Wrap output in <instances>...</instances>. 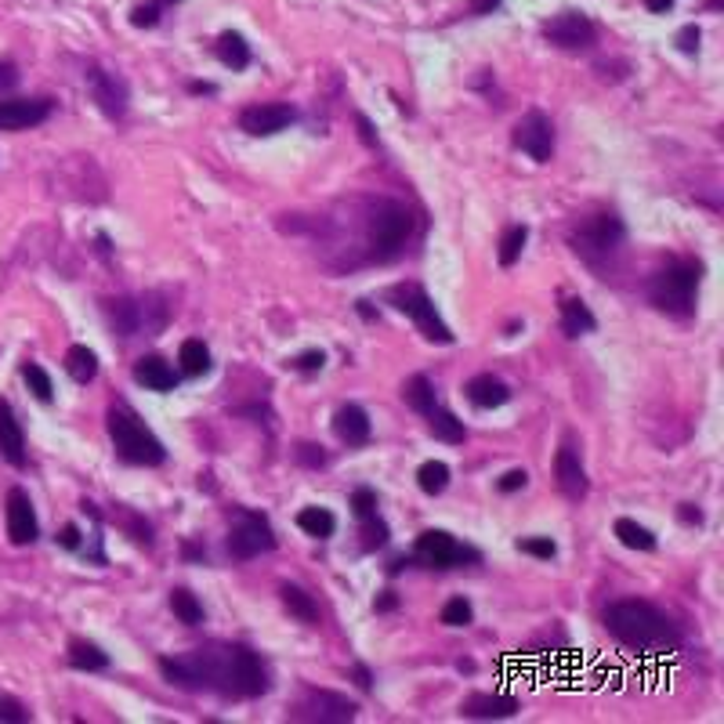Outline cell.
Instances as JSON below:
<instances>
[{
    "label": "cell",
    "mask_w": 724,
    "mask_h": 724,
    "mask_svg": "<svg viewBox=\"0 0 724 724\" xmlns=\"http://www.w3.org/2000/svg\"><path fill=\"white\" fill-rule=\"evenodd\" d=\"M160 674L181 692H218L236 699L268 692L265 663L247 645H207L189 656H163Z\"/></svg>",
    "instance_id": "cell-1"
},
{
    "label": "cell",
    "mask_w": 724,
    "mask_h": 724,
    "mask_svg": "<svg viewBox=\"0 0 724 724\" xmlns=\"http://www.w3.org/2000/svg\"><path fill=\"white\" fill-rule=\"evenodd\" d=\"M605 630L620 645L634 648V652H648V656H670L681 648V634L670 623L667 612H659L652 601H612L605 609Z\"/></svg>",
    "instance_id": "cell-2"
},
{
    "label": "cell",
    "mask_w": 724,
    "mask_h": 724,
    "mask_svg": "<svg viewBox=\"0 0 724 724\" xmlns=\"http://www.w3.org/2000/svg\"><path fill=\"white\" fill-rule=\"evenodd\" d=\"M699 283H703V261L677 258V261H670L663 272L652 276V283H648V301H652V308H659L663 315L688 319V315L696 312Z\"/></svg>",
    "instance_id": "cell-3"
},
{
    "label": "cell",
    "mask_w": 724,
    "mask_h": 724,
    "mask_svg": "<svg viewBox=\"0 0 724 724\" xmlns=\"http://www.w3.org/2000/svg\"><path fill=\"white\" fill-rule=\"evenodd\" d=\"M109 439H113V449L116 457L124 460V464H134V467H160L163 460H167V449H163V442L153 435V428L145 424L142 417L134 410H127V406H113L109 410Z\"/></svg>",
    "instance_id": "cell-4"
},
{
    "label": "cell",
    "mask_w": 724,
    "mask_h": 724,
    "mask_svg": "<svg viewBox=\"0 0 724 724\" xmlns=\"http://www.w3.org/2000/svg\"><path fill=\"white\" fill-rule=\"evenodd\" d=\"M623 236H627V225L616 214H594V218H583L576 229L569 232V247L576 258H583L587 265H598V261L612 258L616 250L623 247Z\"/></svg>",
    "instance_id": "cell-5"
},
{
    "label": "cell",
    "mask_w": 724,
    "mask_h": 724,
    "mask_svg": "<svg viewBox=\"0 0 724 724\" xmlns=\"http://www.w3.org/2000/svg\"><path fill=\"white\" fill-rule=\"evenodd\" d=\"M384 301H388L395 312L410 315L413 323L420 326V334L428 337V341L435 344H453V330H449L446 323H442L439 308H435V301L428 297V290L417 283H395L384 290Z\"/></svg>",
    "instance_id": "cell-6"
},
{
    "label": "cell",
    "mask_w": 724,
    "mask_h": 724,
    "mask_svg": "<svg viewBox=\"0 0 724 724\" xmlns=\"http://www.w3.org/2000/svg\"><path fill=\"white\" fill-rule=\"evenodd\" d=\"M413 232V214L406 203L399 200H377L370 210V243H373V258L377 261H391L406 247V239Z\"/></svg>",
    "instance_id": "cell-7"
},
{
    "label": "cell",
    "mask_w": 724,
    "mask_h": 724,
    "mask_svg": "<svg viewBox=\"0 0 724 724\" xmlns=\"http://www.w3.org/2000/svg\"><path fill=\"white\" fill-rule=\"evenodd\" d=\"M109 326L120 337L156 334L167 323V305H153V297H116L105 305Z\"/></svg>",
    "instance_id": "cell-8"
},
{
    "label": "cell",
    "mask_w": 724,
    "mask_h": 724,
    "mask_svg": "<svg viewBox=\"0 0 724 724\" xmlns=\"http://www.w3.org/2000/svg\"><path fill=\"white\" fill-rule=\"evenodd\" d=\"M229 554L236 562H250V558H258V554L272 551L276 547V533H272V525H268L265 515L258 511H239V522L229 529Z\"/></svg>",
    "instance_id": "cell-9"
},
{
    "label": "cell",
    "mask_w": 724,
    "mask_h": 724,
    "mask_svg": "<svg viewBox=\"0 0 724 724\" xmlns=\"http://www.w3.org/2000/svg\"><path fill=\"white\" fill-rule=\"evenodd\" d=\"M417 558L431 569H457V565L478 562L482 554L471 547V543H460L457 536L442 533V529H428V533L417 536Z\"/></svg>",
    "instance_id": "cell-10"
},
{
    "label": "cell",
    "mask_w": 724,
    "mask_h": 724,
    "mask_svg": "<svg viewBox=\"0 0 724 724\" xmlns=\"http://www.w3.org/2000/svg\"><path fill=\"white\" fill-rule=\"evenodd\" d=\"M543 40L558 51H587L598 40V26L583 11H562L543 22Z\"/></svg>",
    "instance_id": "cell-11"
},
{
    "label": "cell",
    "mask_w": 724,
    "mask_h": 724,
    "mask_svg": "<svg viewBox=\"0 0 724 724\" xmlns=\"http://www.w3.org/2000/svg\"><path fill=\"white\" fill-rule=\"evenodd\" d=\"M515 149H522L533 163H551L554 156V124L543 109H529L515 124Z\"/></svg>",
    "instance_id": "cell-12"
},
{
    "label": "cell",
    "mask_w": 724,
    "mask_h": 724,
    "mask_svg": "<svg viewBox=\"0 0 724 724\" xmlns=\"http://www.w3.org/2000/svg\"><path fill=\"white\" fill-rule=\"evenodd\" d=\"M87 87H91V98L98 102L109 120H120L127 113V105H131V87L120 73L113 69H102V66H87Z\"/></svg>",
    "instance_id": "cell-13"
},
{
    "label": "cell",
    "mask_w": 724,
    "mask_h": 724,
    "mask_svg": "<svg viewBox=\"0 0 724 724\" xmlns=\"http://www.w3.org/2000/svg\"><path fill=\"white\" fill-rule=\"evenodd\" d=\"M294 721H319V724H337V721H352L355 717V703H348L337 692H305V699L290 710Z\"/></svg>",
    "instance_id": "cell-14"
},
{
    "label": "cell",
    "mask_w": 724,
    "mask_h": 724,
    "mask_svg": "<svg viewBox=\"0 0 724 724\" xmlns=\"http://www.w3.org/2000/svg\"><path fill=\"white\" fill-rule=\"evenodd\" d=\"M297 120V109L286 102H261V105H247L239 113V127L254 138H272V134L286 131V127Z\"/></svg>",
    "instance_id": "cell-15"
},
{
    "label": "cell",
    "mask_w": 724,
    "mask_h": 724,
    "mask_svg": "<svg viewBox=\"0 0 724 724\" xmlns=\"http://www.w3.org/2000/svg\"><path fill=\"white\" fill-rule=\"evenodd\" d=\"M51 116L48 98H8L0 102V131H29Z\"/></svg>",
    "instance_id": "cell-16"
},
{
    "label": "cell",
    "mask_w": 724,
    "mask_h": 724,
    "mask_svg": "<svg viewBox=\"0 0 724 724\" xmlns=\"http://www.w3.org/2000/svg\"><path fill=\"white\" fill-rule=\"evenodd\" d=\"M40 525H37V511L29 504L26 489H11L8 493V540L19 543V547H29L37 543Z\"/></svg>",
    "instance_id": "cell-17"
},
{
    "label": "cell",
    "mask_w": 724,
    "mask_h": 724,
    "mask_svg": "<svg viewBox=\"0 0 724 724\" xmlns=\"http://www.w3.org/2000/svg\"><path fill=\"white\" fill-rule=\"evenodd\" d=\"M554 478H558V489H562L569 500H576V504H580L583 496H587V489H591L587 471H583L580 464V453H576L572 442H565V446L558 449V457H554Z\"/></svg>",
    "instance_id": "cell-18"
},
{
    "label": "cell",
    "mask_w": 724,
    "mask_h": 724,
    "mask_svg": "<svg viewBox=\"0 0 724 724\" xmlns=\"http://www.w3.org/2000/svg\"><path fill=\"white\" fill-rule=\"evenodd\" d=\"M334 431H337V439H341L344 446H366L370 435H373V424H370V417H366L362 406L348 402V406H341V410L334 413Z\"/></svg>",
    "instance_id": "cell-19"
},
{
    "label": "cell",
    "mask_w": 724,
    "mask_h": 724,
    "mask_svg": "<svg viewBox=\"0 0 724 724\" xmlns=\"http://www.w3.org/2000/svg\"><path fill=\"white\" fill-rule=\"evenodd\" d=\"M518 710H522V706H518V699H511V696H486V692L467 696L464 706H460V714L475 717V721H504V717H515Z\"/></svg>",
    "instance_id": "cell-20"
},
{
    "label": "cell",
    "mask_w": 724,
    "mask_h": 724,
    "mask_svg": "<svg viewBox=\"0 0 724 724\" xmlns=\"http://www.w3.org/2000/svg\"><path fill=\"white\" fill-rule=\"evenodd\" d=\"M464 395L478 410H496V406H504V402L511 399V388H507L500 377H493V373H478V377L467 381Z\"/></svg>",
    "instance_id": "cell-21"
},
{
    "label": "cell",
    "mask_w": 724,
    "mask_h": 724,
    "mask_svg": "<svg viewBox=\"0 0 724 724\" xmlns=\"http://www.w3.org/2000/svg\"><path fill=\"white\" fill-rule=\"evenodd\" d=\"M0 457L11 467H26V439H22L19 420L4 399H0Z\"/></svg>",
    "instance_id": "cell-22"
},
{
    "label": "cell",
    "mask_w": 724,
    "mask_h": 724,
    "mask_svg": "<svg viewBox=\"0 0 724 724\" xmlns=\"http://www.w3.org/2000/svg\"><path fill=\"white\" fill-rule=\"evenodd\" d=\"M134 381L142 384L145 391H174L178 388V373L160 355H145V359L134 362Z\"/></svg>",
    "instance_id": "cell-23"
},
{
    "label": "cell",
    "mask_w": 724,
    "mask_h": 724,
    "mask_svg": "<svg viewBox=\"0 0 724 724\" xmlns=\"http://www.w3.org/2000/svg\"><path fill=\"white\" fill-rule=\"evenodd\" d=\"M428 428H431V435L435 439H442V442H449V446H460V442L467 439V431H464V420L457 417V413H449V410H442L439 402L431 406L428 413Z\"/></svg>",
    "instance_id": "cell-24"
},
{
    "label": "cell",
    "mask_w": 724,
    "mask_h": 724,
    "mask_svg": "<svg viewBox=\"0 0 724 724\" xmlns=\"http://www.w3.org/2000/svg\"><path fill=\"white\" fill-rule=\"evenodd\" d=\"M562 330H565V337L594 334V330H598V319H594V312L583 305L580 297H569L562 305Z\"/></svg>",
    "instance_id": "cell-25"
},
{
    "label": "cell",
    "mask_w": 724,
    "mask_h": 724,
    "mask_svg": "<svg viewBox=\"0 0 724 724\" xmlns=\"http://www.w3.org/2000/svg\"><path fill=\"white\" fill-rule=\"evenodd\" d=\"M214 55H218L221 66H229L232 73L250 66V44L239 33H221L218 44H214Z\"/></svg>",
    "instance_id": "cell-26"
},
{
    "label": "cell",
    "mask_w": 724,
    "mask_h": 724,
    "mask_svg": "<svg viewBox=\"0 0 724 724\" xmlns=\"http://www.w3.org/2000/svg\"><path fill=\"white\" fill-rule=\"evenodd\" d=\"M279 598H283V605L290 609V616H297L305 627H315V623H319V609H315V601L308 591H301L294 583H286L283 591H279Z\"/></svg>",
    "instance_id": "cell-27"
},
{
    "label": "cell",
    "mask_w": 724,
    "mask_h": 724,
    "mask_svg": "<svg viewBox=\"0 0 724 724\" xmlns=\"http://www.w3.org/2000/svg\"><path fill=\"white\" fill-rule=\"evenodd\" d=\"M66 373L77 384H91V381H95V373H98L95 352H91L87 344H73V348L66 352Z\"/></svg>",
    "instance_id": "cell-28"
},
{
    "label": "cell",
    "mask_w": 724,
    "mask_h": 724,
    "mask_svg": "<svg viewBox=\"0 0 724 724\" xmlns=\"http://www.w3.org/2000/svg\"><path fill=\"white\" fill-rule=\"evenodd\" d=\"M69 663L77 670H87V674H98V670L109 667V656H105L98 645H91V641L77 638V641H69Z\"/></svg>",
    "instance_id": "cell-29"
},
{
    "label": "cell",
    "mask_w": 724,
    "mask_h": 724,
    "mask_svg": "<svg viewBox=\"0 0 724 724\" xmlns=\"http://www.w3.org/2000/svg\"><path fill=\"white\" fill-rule=\"evenodd\" d=\"M616 540L623 543V547H630V551H656V536L648 533L645 525H638L634 518H616Z\"/></svg>",
    "instance_id": "cell-30"
},
{
    "label": "cell",
    "mask_w": 724,
    "mask_h": 724,
    "mask_svg": "<svg viewBox=\"0 0 724 724\" xmlns=\"http://www.w3.org/2000/svg\"><path fill=\"white\" fill-rule=\"evenodd\" d=\"M297 525H301V533L315 536V540H330L337 529V518L326 511V507H305L301 515H297Z\"/></svg>",
    "instance_id": "cell-31"
},
{
    "label": "cell",
    "mask_w": 724,
    "mask_h": 724,
    "mask_svg": "<svg viewBox=\"0 0 724 724\" xmlns=\"http://www.w3.org/2000/svg\"><path fill=\"white\" fill-rule=\"evenodd\" d=\"M402 402L417 413H428L431 406H435V388H431V381L424 373H413L410 381L402 384Z\"/></svg>",
    "instance_id": "cell-32"
},
{
    "label": "cell",
    "mask_w": 724,
    "mask_h": 724,
    "mask_svg": "<svg viewBox=\"0 0 724 724\" xmlns=\"http://www.w3.org/2000/svg\"><path fill=\"white\" fill-rule=\"evenodd\" d=\"M178 362H181V373H185V377H203V373L210 370V352H207V344L196 341V337H189V341L181 344Z\"/></svg>",
    "instance_id": "cell-33"
},
{
    "label": "cell",
    "mask_w": 724,
    "mask_h": 724,
    "mask_svg": "<svg viewBox=\"0 0 724 724\" xmlns=\"http://www.w3.org/2000/svg\"><path fill=\"white\" fill-rule=\"evenodd\" d=\"M171 609H174V616H178L185 627H200L203 623V605H200V598L192 591H185V587H178V591H171Z\"/></svg>",
    "instance_id": "cell-34"
},
{
    "label": "cell",
    "mask_w": 724,
    "mask_h": 724,
    "mask_svg": "<svg viewBox=\"0 0 724 724\" xmlns=\"http://www.w3.org/2000/svg\"><path fill=\"white\" fill-rule=\"evenodd\" d=\"M525 243H529V229L525 225H511V229L504 232V239H500V250H496V258H500V265L511 268L518 265V258H522Z\"/></svg>",
    "instance_id": "cell-35"
},
{
    "label": "cell",
    "mask_w": 724,
    "mask_h": 724,
    "mask_svg": "<svg viewBox=\"0 0 724 724\" xmlns=\"http://www.w3.org/2000/svg\"><path fill=\"white\" fill-rule=\"evenodd\" d=\"M417 486L424 489L428 496H439L442 489L449 486V467L442 460H428V464H420L417 471Z\"/></svg>",
    "instance_id": "cell-36"
},
{
    "label": "cell",
    "mask_w": 724,
    "mask_h": 724,
    "mask_svg": "<svg viewBox=\"0 0 724 724\" xmlns=\"http://www.w3.org/2000/svg\"><path fill=\"white\" fill-rule=\"evenodd\" d=\"M22 381L29 384L33 399H40V402H51V399H55V384H51V377H48L44 370H40L37 362H26V366H22Z\"/></svg>",
    "instance_id": "cell-37"
},
{
    "label": "cell",
    "mask_w": 724,
    "mask_h": 724,
    "mask_svg": "<svg viewBox=\"0 0 724 724\" xmlns=\"http://www.w3.org/2000/svg\"><path fill=\"white\" fill-rule=\"evenodd\" d=\"M471 620H475L471 601L467 598H449L446 601V609H442V623H446V627H467Z\"/></svg>",
    "instance_id": "cell-38"
},
{
    "label": "cell",
    "mask_w": 724,
    "mask_h": 724,
    "mask_svg": "<svg viewBox=\"0 0 724 724\" xmlns=\"http://www.w3.org/2000/svg\"><path fill=\"white\" fill-rule=\"evenodd\" d=\"M384 543H388V525H384L377 515L362 518V551H377Z\"/></svg>",
    "instance_id": "cell-39"
},
{
    "label": "cell",
    "mask_w": 724,
    "mask_h": 724,
    "mask_svg": "<svg viewBox=\"0 0 724 724\" xmlns=\"http://www.w3.org/2000/svg\"><path fill=\"white\" fill-rule=\"evenodd\" d=\"M518 551L533 554V558H554V554H558V543H554L551 536H525V540H518Z\"/></svg>",
    "instance_id": "cell-40"
},
{
    "label": "cell",
    "mask_w": 724,
    "mask_h": 724,
    "mask_svg": "<svg viewBox=\"0 0 724 724\" xmlns=\"http://www.w3.org/2000/svg\"><path fill=\"white\" fill-rule=\"evenodd\" d=\"M348 507H352L355 518L377 515V493H373V489H366V486H359V489L352 493V500H348Z\"/></svg>",
    "instance_id": "cell-41"
},
{
    "label": "cell",
    "mask_w": 724,
    "mask_h": 724,
    "mask_svg": "<svg viewBox=\"0 0 724 724\" xmlns=\"http://www.w3.org/2000/svg\"><path fill=\"white\" fill-rule=\"evenodd\" d=\"M160 11H163V0H149V4H138V8L131 11V22L138 29H153L156 22H160Z\"/></svg>",
    "instance_id": "cell-42"
},
{
    "label": "cell",
    "mask_w": 724,
    "mask_h": 724,
    "mask_svg": "<svg viewBox=\"0 0 724 724\" xmlns=\"http://www.w3.org/2000/svg\"><path fill=\"white\" fill-rule=\"evenodd\" d=\"M294 457H297V464L312 467V471L326 467V453H323V446H315V442H301V446L294 449Z\"/></svg>",
    "instance_id": "cell-43"
},
{
    "label": "cell",
    "mask_w": 724,
    "mask_h": 724,
    "mask_svg": "<svg viewBox=\"0 0 724 724\" xmlns=\"http://www.w3.org/2000/svg\"><path fill=\"white\" fill-rule=\"evenodd\" d=\"M290 370H297V373H319L326 366V355L323 352H301L297 359H290L286 362Z\"/></svg>",
    "instance_id": "cell-44"
},
{
    "label": "cell",
    "mask_w": 724,
    "mask_h": 724,
    "mask_svg": "<svg viewBox=\"0 0 724 724\" xmlns=\"http://www.w3.org/2000/svg\"><path fill=\"white\" fill-rule=\"evenodd\" d=\"M699 40H703L699 26H685L674 37V44H677V51H685V55H699Z\"/></svg>",
    "instance_id": "cell-45"
},
{
    "label": "cell",
    "mask_w": 724,
    "mask_h": 724,
    "mask_svg": "<svg viewBox=\"0 0 724 724\" xmlns=\"http://www.w3.org/2000/svg\"><path fill=\"white\" fill-rule=\"evenodd\" d=\"M525 486H529V475H525L522 467L507 471V475L500 478V482H496V489H500V493H518V489H525Z\"/></svg>",
    "instance_id": "cell-46"
},
{
    "label": "cell",
    "mask_w": 724,
    "mask_h": 724,
    "mask_svg": "<svg viewBox=\"0 0 724 724\" xmlns=\"http://www.w3.org/2000/svg\"><path fill=\"white\" fill-rule=\"evenodd\" d=\"M0 721L22 724V721H29V714L22 710V703H15V699H0Z\"/></svg>",
    "instance_id": "cell-47"
},
{
    "label": "cell",
    "mask_w": 724,
    "mask_h": 724,
    "mask_svg": "<svg viewBox=\"0 0 724 724\" xmlns=\"http://www.w3.org/2000/svg\"><path fill=\"white\" fill-rule=\"evenodd\" d=\"M58 543H62V547H66V551H77L80 547V529L73 522L69 525H62V529H58V536H55Z\"/></svg>",
    "instance_id": "cell-48"
},
{
    "label": "cell",
    "mask_w": 724,
    "mask_h": 724,
    "mask_svg": "<svg viewBox=\"0 0 724 724\" xmlns=\"http://www.w3.org/2000/svg\"><path fill=\"white\" fill-rule=\"evenodd\" d=\"M15 84H19V66L15 62H0V95L11 91Z\"/></svg>",
    "instance_id": "cell-49"
},
{
    "label": "cell",
    "mask_w": 724,
    "mask_h": 724,
    "mask_svg": "<svg viewBox=\"0 0 724 724\" xmlns=\"http://www.w3.org/2000/svg\"><path fill=\"white\" fill-rule=\"evenodd\" d=\"M677 518H681L685 525H703V511H699L696 504H681L677 507Z\"/></svg>",
    "instance_id": "cell-50"
},
{
    "label": "cell",
    "mask_w": 724,
    "mask_h": 724,
    "mask_svg": "<svg viewBox=\"0 0 724 724\" xmlns=\"http://www.w3.org/2000/svg\"><path fill=\"white\" fill-rule=\"evenodd\" d=\"M355 127H359V138L366 145H377V134H373V124H370V116H355Z\"/></svg>",
    "instance_id": "cell-51"
},
{
    "label": "cell",
    "mask_w": 724,
    "mask_h": 724,
    "mask_svg": "<svg viewBox=\"0 0 724 724\" xmlns=\"http://www.w3.org/2000/svg\"><path fill=\"white\" fill-rule=\"evenodd\" d=\"M373 609H377V612H395V609H399V594H395V591H384L381 598L373 601Z\"/></svg>",
    "instance_id": "cell-52"
},
{
    "label": "cell",
    "mask_w": 724,
    "mask_h": 724,
    "mask_svg": "<svg viewBox=\"0 0 724 724\" xmlns=\"http://www.w3.org/2000/svg\"><path fill=\"white\" fill-rule=\"evenodd\" d=\"M352 677H355V685H359L362 692H370V688H373V674L362 667V663H355V667H352Z\"/></svg>",
    "instance_id": "cell-53"
},
{
    "label": "cell",
    "mask_w": 724,
    "mask_h": 724,
    "mask_svg": "<svg viewBox=\"0 0 724 724\" xmlns=\"http://www.w3.org/2000/svg\"><path fill=\"white\" fill-rule=\"evenodd\" d=\"M500 8V0H471V15H493Z\"/></svg>",
    "instance_id": "cell-54"
},
{
    "label": "cell",
    "mask_w": 724,
    "mask_h": 724,
    "mask_svg": "<svg viewBox=\"0 0 724 724\" xmlns=\"http://www.w3.org/2000/svg\"><path fill=\"white\" fill-rule=\"evenodd\" d=\"M674 4H677V0H645V8H648V11H656V15L670 11V8H674Z\"/></svg>",
    "instance_id": "cell-55"
},
{
    "label": "cell",
    "mask_w": 724,
    "mask_h": 724,
    "mask_svg": "<svg viewBox=\"0 0 724 724\" xmlns=\"http://www.w3.org/2000/svg\"><path fill=\"white\" fill-rule=\"evenodd\" d=\"M355 312H359L362 319H370V323H373V319H377V308H373L370 301H355Z\"/></svg>",
    "instance_id": "cell-56"
},
{
    "label": "cell",
    "mask_w": 724,
    "mask_h": 724,
    "mask_svg": "<svg viewBox=\"0 0 724 724\" xmlns=\"http://www.w3.org/2000/svg\"><path fill=\"white\" fill-rule=\"evenodd\" d=\"M189 91H192V95H214L218 87H214V84H203V80H196V84H189Z\"/></svg>",
    "instance_id": "cell-57"
},
{
    "label": "cell",
    "mask_w": 724,
    "mask_h": 724,
    "mask_svg": "<svg viewBox=\"0 0 724 724\" xmlns=\"http://www.w3.org/2000/svg\"><path fill=\"white\" fill-rule=\"evenodd\" d=\"M163 4H171V0H163Z\"/></svg>",
    "instance_id": "cell-58"
}]
</instances>
